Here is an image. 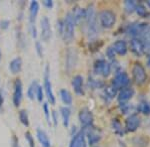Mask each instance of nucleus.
<instances>
[{
    "mask_svg": "<svg viewBox=\"0 0 150 147\" xmlns=\"http://www.w3.org/2000/svg\"><path fill=\"white\" fill-rule=\"evenodd\" d=\"M86 16H85V28L86 34L88 39H94L97 36V16H96V11L94 5H89L85 9Z\"/></svg>",
    "mask_w": 150,
    "mask_h": 147,
    "instance_id": "1",
    "label": "nucleus"
},
{
    "mask_svg": "<svg viewBox=\"0 0 150 147\" xmlns=\"http://www.w3.org/2000/svg\"><path fill=\"white\" fill-rule=\"evenodd\" d=\"M74 27L75 22L71 13L68 12L63 20V27H62L61 37L65 43H71L74 39Z\"/></svg>",
    "mask_w": 150,
    "mask_h": 147,
    "instance_id": "2",
    "label": "nucleus"
},
{
    "mask_svg": "<svg viewBox=\"0 0 150 147\" xmlns=\"http://www.w3.org/2000/svg\"><path fill=\"white\" fill-rule=\"evenodd\" d=\"M150 30V25L147 23H134L128 26L127 28V34L129 36H132L134 38L140 37L141 39L143 36L146 34Z\"/></svg>",
    "mask_w": 150,
    "mask_h": 147,
    "instance_id": "3",
    "label": "nucleus"
},
{
    "mask_svg": "<svg viewBox=\"0 0 150 147\" xmlns=\"http://www.w3.org/2000/svg\"><path fill=\"white\" fill-rule=\"evenodd\" d=\"M100 25L105 29H110L116 23V15L111 10H102L99 13Z\"/></svg>",
    "mask_w": 150,
    "mask_h": 147,
    "instance_id": "4",
    "label": "nucleus"
},
{
    "mask_svg": "<svg viewBox=\"0 0 150 147\" xmlns=\"http://www.w3.org/2000/svg\"><path fill=\"white\" fill-rule=\"evenodd\" d=\"M43 90H44L45 95L47 96L48 102H50V105H55L56 100H55L54 93L52 91V85L50 82V76H49V67L46 66L44 72V85H43Z\"/></svg>",
    "mask_w": 150,
    "mask_h": 147,
    "instance_id": "5",
    "label": "nucleus"
},
{
    "mask_svg": "<svg viewBox=\"0 0 150 147\" xmlns=\"http://www.w3.org/2000/svg\"><path fill=\"white\" fill-rule=\"evenodd\" d=\"M132 77L137 85H143L147 79V74L145 68L140 63H135L132 68Z\"/></svg>",
    "mask_w": 150,
    "mask_h": 147,
    "instance_id": "6",
    "label": "nucleus"
},
{
    "mask_svg": "<svg viewBox=\"0 0 150 147\" xmlns=\"http://www.w3.org/2000/svg\"><path fill=\"white\" fill-rule=\"evenodd\" d=\"M111 65L105 60L100 59L94 63V72L97 75H101L104 78H107L111 73Z\"/></svg>",
    "mask_w": 150,
    "mask_h": 147,
    "instance_id": "7",
    "label": "nucleus"
},
{
    "mask_svg": "<svg viewBox=\"0 0 150 147\" xmlns=\"http://www.w3.org/2000/svg\"><path fill=\"white\" fill-rule=\"evenodd\" d=\"M129 83H130L129 76H128L125 72H118V73L115 75L111 85L113 86H115L117 90H119V88L122 90V88H127Z\"/></svg>",
    "mask_w": 150,
    "mask_h": 147,
    "instance_id": "8",
    "label": "nucleus"
},
{
    "mask_svg": "<svg viewBox=\"0 0 150 147\" xmlns=\"http://www.w3.org/2000/svg\"><path fill=\"white\" fill-rule=\"evenodd\" d=\"M84 133H85V137H87L88 142L90 145H94V144L98 143L101 139V133L100 131L93 127L92 125L89 127H85V129H83Z\"/></svg>",
    "mask_w": 150,
    "mask_h": 147,
    "instance_id": "9",
    "label": "nucleus"
},
{
    "mask_svg": "<svg viewBox=\"0 0 150 147\" xmlns=\"http://www.w3.org/2000/svg\"><path fill=\"white\" fill-rule=\"evenodd\" d=\"M140 124H141V118L138 114L133 113L129 115L125 120V129L128 132H134L139 128Z\"/></svg>",
    "mask_w": 150,
    "mask_h": 147,
    "instance_id": "10",
    "label": "nucleus"
},
{
    "mask_svg": "<svg viewBox=\"0 0 150 147\" xmlns=\"http://www.w3.org/2000/svg\"><path fill=\"white\" fill-rule=\"evenodd\" d=\"M40 37L42 41L44 42H48L49 39L51 38V26H50V22L49 19H48L46 16L42 17L40 21Z\"/></svg>",
    "mask_w": 150,
    "mask_h": 147,
    "instance_id": "11",
    "label": "nucleus"
},
{
    "mask_svg": "<svg viewBox=\"0 0 150 147\" xmlns=\"http://www.w3.org/2000/svg\"><path fill=\"white\" fill-rule=\"evenodd\" d=\"M23 98V86L20 79H16L14 83V91H13V105L16 107H18L20 105L21 102Z\"/></svg>",
    "mask_w": 150,
    "mask_h": 147,
    "instance_id": "12",
    "label": "nucleus"
},
{
    "mask_svg": "<svg viewBox=\"0 0 150 147\" xmlns=\"http://www.w3.org/2000/svg\"><path fill=\"white\" fill-rule=\"evenodd\" d=\"M78 118H79L80 123L84 126V128L91 126L93 123L92 112L90 111V109H88V108H86V107L80 109V111L78 113Z\"/></svg>",
    "mask_w": 150,
    "mask_h": 147,
    "instance_id": "13",
    "label": "nucleus"
},
{
    "mask_svg": "<svg viewBox=\"0 0 150 147\" xmlns=\"http://www.w3.org/2000/svg\"><path fill=\"white\" fill-rule=\"evenodd\" d=\"M130 50L135 56L141 57L144 55V43L140 38H133L130 41Z\"/></svg>",
    "mask_w": 150,
    "mask_h": 147,
    "instance_id": "14",
    "label": "nucleus"
},
{
    "mask_svg": "<svg viewBox=\"0 0 150 147\" xmlns=\"http://www.w3.org/2000/svg\"><path fill=\"white\" fill-rule=\"evenodd\" d=\"M69 147H86L85 133H84L83 130L74 134L71 141H70Z\"/></svg>",
    "mask_w": 150,
    "mask_h": 147,
    "instance_id": "15",
    "label": "nucleus"
},
{
    "mask_svg": "<svg viewBox=\"0 0 150 147\" xmlns=\"http://www.w3.org/2000/svg\"><path fill=\"white\" fill-rule=\"evenodd\" d=\"M133 95H134V90L132 88L127 86V88H124L119 91V93H117V100L120 103H123L131 100Z\"/></svg>",
    "mask_w": 150,
    "mask_h": 147,
    "instance_id": "16",
    "label": "nucleus"
},
{
    "mask_svg": "<svg viewBox=\"0 0 150 147\" xmlns=\"http://www.w3.org/2000/svg\"><path fill=\"white\" fill-rule=\"evenodd\" d=\"M72 88L74 90V93L78 95H84L83 90V77L80 75H76L73 79H72Z\"/></svg>",
    "mask_w": 150,
    "mask_h": 147,
    "instance_id": "17",
    "label": "nucleus"
},
{
    "mask_svg": "<svg viewBox=\"0 0 150 147\" xmlns=\"http://www.w3.org/2000/svg\"><path fill=\"white\" fill-rule=\"evenodd\" d=\"M38 12H39V3L37 1H31L29 5V25H35Z\"/></svg>",
    "mask_w": 150,
    "mask_h": 147,
    "instance_id": "18",
    "label": "nucleus"
},
{
    "mask_svg": "<svg viewBox=\"0 0 150 147\" xmlns=\"http://www.w3.org/2000/svg\"><path fill=\"white\" fill-rule=\"evenodd\" d=\"M72 15V17L74 19L75 24H78L82 22L83 20H85V16H86V11L85 9L81 8L79 6H76L75 8H73V11L70 12Z\"/></svg>",
    "mask_w": 150,
    "mask_h": 147,
    "instance_id": "19",
    "label": "nucleus"
},
{
    "mask_svg": "<svg viewBox=\"0 0 150 147\" xmlns=\"http://www.w3.org/2000/svg\"><path fill=\"white\" fill-rule=\"evenodd\" d=\"M112 48L116 54L120 55V56L126 55V53L128 51V47H127L126 42L123 40H117L116 42H114V44L112 45Z\"/></svg>",
    "mask_w": 150,
    "mask_h": 147,
    "instance_id": "20",
    "label": "nucleus"
},
{
    "mask_svg": "<svg viewBox=\"0 0 150 147\" xmlns=\"http://www.w3.org/2000/svg\"><path fill=\"white\" fill-rule=\"evenodd\" d=\"M22 69V59L20 57H16L9 63V70L13 75L19 74Z\"/></svg>",
    "mask_w": 150,
    "mask_h": 147,
    "instance_id": "21",
    "label": "nucleus"
},
{
    "mask_svg": "<svg viewBox=\"0 0 150 147\" xmlns=\"http://www.w3.org/2000/svg\"><path fill=\"white\" fill-rule=\"evenodd\" d=\"M37 138L42 147H51V142L47 133L43 129H37Z\"/></svg>",
    "mask_w": 150,
    "mask_h": 147,
    "instance_id": "22",
    "label": "nucleus"
},
{
    "mask_svg": "<svg viewBox=\"0 0 150 147\" xmlns=\"http://www.w3.org/2000/svg\"><path fill=\"white\" fill-rule=\"evenodd\" d=\"M117 91H118V90L115 88V86L110 85V86H107L106 88H104L102 95L106 98V100H112L113 98L117 95V93H118Z\"/></svg>",
    "mask_w": 150,
    "mask_h": 147,
    "instance_id": "23",
    "label": "nucleus"
},
{
    "mask_svg": "<svg viewBox=\"0 0 150 147\" xmlns=\"http://www.w3.org/2000/svg\"><path fill=\"white\" fill-rule=\"evenodd\" d=\"M76 61H77L76 53H75V51H73V50L69 49L66 53V67L68 69L73 68L75 66V64H76Z\"/></svg>",
    "mask_w": 150,
    "mask_h": 147,
    "instance_id": "24",
    "label": "nucleus"
},
{
    "mask_svg": "<svg viewBox=\"0 0 150 147\" xmlns=\"http://www.w3.org/2000/svg\"><path fill=\"white\" fill-rule=\"evenodd\" d=\"M60 114L62 117V121H63V125L65 127L69 126V120H70V115H71V110L69 107H62L60 108Z\"/></svg>",
    "mask_w": 150,
    "mask_h": 147,
    "instance_id": "25",
    "label": "nucleus"
},
{
    "mask_svg": "<svg viewBox=\"0 0 150 147\" xmlns=\"http://www.w3.org/2000/svg\"><path fill=\"white\" fill-rule=\"evenodd\" d=\"M111 126H112V129H113V131H114L115 134H117V135H119V136L124 135V133H125L124 127L122 126L121 122H120L117 118L112 120V122H111Z\"/></svg>",
    "mask_w": 150,
    "mask_h": 147,
    "instance_id": "26",
    "label": "nucleus"
},
{
    "mask_svg": "<svg viewBox=\"0 0 150 147\" xmlns=\"http://www.w3.org/2000/svg\"><path fill=\"white\" fill-rule=\"evenodd\" d=\"M60 98H61V100L63 102L64 105H72L73 98H72V95L70 93L69 91H67V90L60 91Z\"/></svg>",
    "mask_w": 150,
    "mask_h": 147,
    "instance_id": "27",
    "label": "nucleus"
},
{
    "mask_svg": "<svg viewBox=\"0 0 150 147\" xmlns=\"http://www.w3.org/2000/svg\"><path fill=\"white\" fill-rule=\"evenodd\" d=\"M38 83L36 81H33L31 83V85L29 86L28 90H27V96L29 100H34L36 98V93H37V88H38Z\"/></svg>",
    "mask_w": 150,
    "mask_h": 147,
    "instance_id": "28",
    "label": "nucleus"
},
{
    "mask_svg": "<svg viewBox=\"0 0 150 147\" xmlns=\"http://www.w3.org/2000/svg\"><path fill=\"white\" fill-rule=\"evenodd\" d=\"M136 5H137V2H135L134 0H126V1H124V9L128 14L135 11Z\"/></svg>",
    "mask_w": 150,
    "mask_h": 147,
    "instance_id": "29",
    "label": "nucleus"
},
{
    "mask_svg": "<svg viewBox=\"0 0 150 147\" xmlns=\"http://www.w3.org/2000/svg\"><path fill=\"white\" fill-rule=\"evenodd\" d=\"M19 120L22 123L24 126L28 127L29 126V117H28V113L25 109H21L19 111Z\"/></svg>",
    "mask_w": 150,
    "mask_h": 147,
    "instance_id": "30",
    "label": "nucleus"
},
{
    "mask_svg": "<svg viewBox=\"0 0 150 147\" xmlns=\"http://www.w3.org/2000/svg\"><path fill=\"white\" fill-rule=\"evenodd\" d=\"M137 109L145 115H150V105L147 102H140V105H138Z\"/></svg>",
    "mask_w": 150,
    "mask_h": 147,
    "instance_id": "31",
    "label": "nucleus"
},
{
    "mask_svg": "<svg viewBox=\"0 0 150 147\" xmlns=\"http://www.w3.org/2000/svg\"><path fill=\"white\" fill-rule=\"evenodd\" d=\"M135 12L140 16V17H146L147 16V9L143 4H140V3H137L136 5V8H135Z\"/></svg>",
    "mask_w": 150,
    "mask_h": 147,
    "instance_id": "32",
    "label": "nucleus"
},
{
    "mask_svg": "<svg viewBox=\"0 0 150 147\" xmlns=\"http://www.w3.org/2000/svg\"><path fill=\"white\" fill-rule=\"evenodd\" d=\"M88 85L92 88H101L104 86V84L101 81H99V79L90 78L89 79V82H88Z\"/></svg>",
    "mask_w": 150,
    "mask_h": 147,
    "instance_id": "33",
    "label": "nucleus"
},
{
    "mask_svg": "<svg viewBox=\"0 0 150 147\" xmlns=\"http://www.w3.org/2000/svg\"><path fill=\"white\" fill-rule=\"evenodd\" d=\"M43 111H44L45 118H46L48 124H51V117H50V109L48 107V102L43 103Z\"/></svg>",
    "mask_w": 150,
    "mask_h": 147,
    "instance_id": "34",
    "label": "nucleus"
},
{
    "mask_svg": "<svg viewBox=\"0 0 150 147\" xmlns=\"http://www.w3.org/2000/svg\"><path fill=\"white\" fill-rule=\"evenodd\" d=\"M25 139L26 141L28 142V145L29 147H35V141H34V138H33L32 134L30 133L29 131H27L25 133Z\"/></svg>",
    "mask_w": 150,
    "mask_h": 147,
    "instance_id": "35",
    "label": "nucleus"
},
{
    "mask_svg": "<svg viewBox=\"0 0 150 147\" xmlns=\"http://www.w3.org/2000/svg\"><path fill=\"white\" fill-rule=\"evenodd\" d=\"M36 98H37L38 102H42L43 98H44V90H43V86H38L37 88V93H36Z\"/></svg>",
    "mask_w": 150,
    "mask_h": 147,
    "instance_id": "36",
    "label": "nucleus"
},
{
    "mask_svg": "<svg viewBox=\"0 0 150 147\" xmlns=\"http://www.w3.org/2000/svg\"><path fill=\"white\" fill-rule=\"evenodd\" d=\"M106 56H107L108 59H110V60H114L115 59L116 53L114 52V50H113L112 46L107 48V50H106Z\"/></svg>",
    "mask_w": 150,
    "mask_h": 147,
    "instance_id": "37",
    "label": "nucleus"
},
{
    "mask_svg": "<svg viewBox=\"0 0 150 147\" xmlns=\"http://www.w3.org/2000/svg\"><path fill=\"white\" fill-rule=\"evenodd\" d=\"M120 110L122 111V113H128L131 110V105H128V103H125V102H123V103H120Z\"/></svg>",
    "mask_w": 150,
    "mask_h": 147,
    "instance_id": "38",
    "label": "nucleus"
},
{
    "mask_svg": "<svg viewBox=\"0 0 150 147\" xmlns=\"http://www.w3.org/2000/svg\"><path fill=\"white\" fill-rule=\"evenodd\" d=\"M35 47H36V52H37L38 56H39L40 58L43 57V48H42V45H41L40 42H36L35 44Z\"/></svg>",
    "mask_w": 150,
    "mask_h": 147,
    "instance_id": "39",
    "label": "nucleus"
},
{
    "mask_svg": "<svg viewBox=\"0 0 150 147\" xmlns=\"http://www.w3.org/2000/svg\"><path fill=\"white\" fill-rule=\"evenodd\" d=\"M29 31H30L31 36H32L33 38L37 37V29H36L35 25H29Z\"/></svg>",
    "mask_w": 150,
    "mask_h": 147,
    "instance_id": "40",
    "label": "nucleus"
},
{
    "mask_svg": "<svg viewBox=\"0 0 150 147\" xmlns=\"http://www.w3.org/2000/svg\"><path fill=\"white\" fill-rule=\"evenodd\" d=\"M42 4L48 9H51L53 7V1H52V0H44V1L42 2Z\"/></svg>",
    "mask_w": 150,
    "mask_h": 147,
    "instance_id": "41",
    "label": "nucleus"
},
{
    "mask_svg": "<svg viewBox=\"0 0 150 147\" xmlns=\"http://www.w3.org/2000/svg\"><path fill=\"white\" fill-rule=\"evenodd\" d=\"M9 25H10V21L9 20H2L1 23H0V26H1L2 29H4V30L8 28Z\"/></svg>",
    "mask_w": 150,
    "mask_h": 147,
    "instance_id": "42",
    "label": "nucleus"
},
{
    "mask_svg": "<svg viewBox=\"0 0 150 147\" xmlns=\"http://www.w3.org/2000/svg\"><path fill=\"white\" fill-rule=\"evenodd\" d=\"M4 103V95H3V91L0 90V110L2 109V107H3Z\"/></svg>",
    "mask_w": 150,
    "mask_h": 147,
    "instance_id": "43",
    "label": "nucleus"
},
{
    "mask_svg": "<svg viewBox=\"0 0 150 147\" xmlns=\"http://www.w3.org/2000/svg\"><path fill=\"white\" fill-rule=\"evenodd\" d=\"M52 117H53V122H54V125H57V112L55 110L52 111Z\"/></svg>",
    "mask_w": 150,
    "mask_h": 147,
    "instance_id": "44",
    "label": "nucleus"
},
{
    "mask_svg": "<svg viewBox=\"0 0 150 147\" xmlns=\"http://www.w3.org/2000/svg\"><path fill=\"white\" fill-rule=\"evenodd\" d=\"M12 147H20L18 145V140L16 139V137H13V144H12Z\"/></svg>",
    "mask_w": 150,
    "mask_h": 147,
    "instance_id": "45",
    "label": "nucleus"
},
{
    "mask_svg": "<svg viewBox=\"0 0 150 147\" xmlns=\"http://www.w3.org/2000/svg\"><path fill=\"white\" fill-rule=\"evenodd\" d=\"M147 66L150 68V55H147Z\"/></svg>",
    "mask_w": 150,
    "mask_h": 147,
    "instance_id": "46",
    "label": "nucleus"
},
{
    "mask_svg": "<svg viewBox=\"0 0 150 147\" xmlns=\"http://www.w3.org/2000/svg\"><path fill=\"white\" fill-rule=\"evenodd\" d=\"M147 5H148V7L150 8V0H148V1H147Z\"/></svg>",
    "mask_w": 150,
    "mask_h": 147,
    "instance_id": "47",
    "label": "nucleus"
},
{
    "mask_svg": "<svg viewBox=\"0 0 150 147\" xmlns=\"http://www.w3.org/2000/svg\"><path fill=\"white\" fill-rule=\"evenodd\" d=\"M1 57H2V54H1V51H0V61H1Z\"/></svg>",
    "mask_w": 150,
    "mask_h": 147,
    "instance_id": "48",
    "label": "nucleus"
},
{
    "mask_svg": "<svg viewBox=\"0 0 150 147\" xmlns=\"http://www.w3.org/2000/svg\"><path fill=\"white\" fill-rule=\"evenodd\" d=\"M92 147H97V146H92Z\"/></svg>",
    "mask_w": 150,
    "mask_h": 147,
    "instance_id": "49",
    "label": "nucleus"
}]
</instances>
